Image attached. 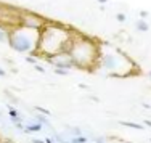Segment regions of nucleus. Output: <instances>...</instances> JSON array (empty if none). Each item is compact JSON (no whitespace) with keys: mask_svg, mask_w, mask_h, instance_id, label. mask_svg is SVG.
Listing matches in <instances>:
<instances>
[{"mask_svg":"<svg viewBox=\"0 0 151 143\" xmlns=\"http://www.w3.org/2000/svg\"><path fill=\"white\" fill-rule=\"evenodd\" d=\"M71 45H73V32L61 24L47 21V24L39 32L37 53H45L47 56L60 52L69 53Z\"/></svg>","mask_w":151,"mask_h":143,"instance_id":"nucleus-1","label":"nucleus"},{"mask_svg":"<svg viewBox=\"0 0 151 143\" xmlns=\"http://www.w3.org/2000/svg\"><path fill=\"white\" fill-rule=\"evenodd\" d=\"M69 55L74 61V66L84 68V69H88V66H93L95 63H98L100 58L98 47L90 39L79 34H73V45H71Z\"/></svg>","mask_w":151,"mask_h":143,"instance_id":"nucleus-2","label":"nucleus"},{"mask_svg":"<svg viewBox=\"0 0 151 143\" xmlns=\"http://www.w3.org/2000/svg\"><path fill=\"white\" fill-rule=\"evenodd\" d=\"M39 32L34 29H27L23 26H15L10 29L8 45L18 53H29L31 56H37L39 45Z\"/></svg>","mask_w":151,"mask_h":143,"instance_id":"nucleus-3","label":"nucleus"},{"mask_svg":"<svg viewBox=\"0 0 151 143\" xmlns=\"http://www.w3.org/2000/svg\"><path fill=\"white\" fill-rule=\"evenodd\" d=\"M18 24L23 27H27V29L40 31L47 24V19L39 15H34V13H23V15H19V23Z\"/></svg>","mask_w":151,"mask_h":143,"instance_id":"nucleus-4","label":"nucleus"},{"mask_svg":"<svg viewBox=\"0 0 151 143\" xmlns=\"http://www.w3.org/2000/svg\"><path fill=\"white\" fill-rule=\"evenodd\" d=\"M47 61L52 63L53 66H55V69L58 68V69L69 71L74 68V61H73V58H71V55L69 53H63V52L55 53V55H52V56H47Z\"/></svg>","mask_w":151,"mask_h":143,"instance_id":"nucleus-5","label":"nucleus"},{"mask_svg":"<svg viewBox=\"0 0 151 143\" xmlns=\"http://www.w3.org/2000/svg\"><path fill=\"white\" fill-rule=\"evenodd\" d=\"M42 124H39V122H31V124H26V126H24V132H26V134H37V132H40L42 130Z\"/></svg>","mask_w":151,"mask_h":143,"instance_id":"nucleus-6","label":"nucleus"},{"mask_svg":"<svg viewBox=\"0 0 151 143\" xmlns=\"http://www.w3.org/2000/svg\"><path fill=\"white\" fill-rule=\"evenodd\" d=\"M121 126L124 127H130L135 130H145V124H138V122H132V121H119Z\"/></svg>","mask_w":151,"mask_h":143,"instance_id":"nucleus-7","label":"nucleus"},{"mask_svg":"<svg viewBox=\"0 0 151 143\" xmlns=\"http://www.w3.org/2000/svg\"><path fill=\"white\" fill-rule=\"evenodd\" d=\"M34 121H35V122H39V124H42V126H50V119H48V116H45V114L37 113V114H35V117H34Z\"/></svg>","mask_w":151,"mask_h":143,"instance_id":"nucleus-8","label":"nucleus"},{"mask_svg":"<svg viewBox=\"0 0 151 143\" xmlns=\"http://www.w3.org/2000/svg\"><path fill=\"white\" fill-rule=\"evenodd\" d=\"M8 35H10V29H6L3 24H0V42H8Z\"/></svg>","mask_w":151,"mask_h":143,"instance_id":"nucleus-9","label":"nucleus"},{"mask_svg":"<svg viewBox=\"0 0 151 143\" xmlns=\"http://www.w3.org/2000/svg\"><path fill=\"white\" fill-rule=\"evenodd\" d=\"M137 29L142 31V32H146V31L150 29V26H148V24H146L143 19H140V21H137Z\"/></svg>","mask_w":151,"mask_h":143,"instance_id":"nucleus-10","label":"nucleus"},{"mask_svg":"<svg viewBox=\"0 0 151 143\" xmlns=\"http://www.w3.org/2000/svg\"><path fill=\"white\" fill-rule=\"evenodd\" d=\"M71 143H88V140H87V137H84V135H79V137H73Z\"/></svg>","mask_w":151,"mask_h":143,"instance_id":"nucleus-11","label":"nucleus"},{"mask_svg":"<svg viewBox=\"0 0 151 143\" xmlns=\"http://www.w3.org/2000/svg\"><path fill=\"white\" fill-rule=\"evenodd\" d=\"M8 116H10V119H15V117H19V113L8 105Z\"/></svg>","mask_w":151,"mask_h":143,"instance_id":"nucleus-12","label":"nucleus"},{"mask_svg":"<svg viewBox=\"0 0 151 143\" xmlns=\"http://www.w3.org/2000/svg\"><path fill=\"white\" fill-rule=\"evenodd\" d=\"M35 111L40 113V114H45V116H50V111L45 109V108H42V106H35Z\"/></svg>","mask_w":151,"mask_h":143,"instance_id":"nucleus-13","label":"nucleus"},{"mask_svg":"<svg viewBox=\"0 0 151 143\" xmlns=\"http://www.w3.org/2000/svg\"><path fill=\"white\" fill-rule=\"evenodd\" d=\"M71 134H73L74 137H79V135H82V132H81V129H79V127H73V129H71Z\"/></svg>","mask_w":151,"mask_h":143,"instance_id":"nucleus-14","label":"nucleus"},{"mask_svg":"<svg viewBox=\"0 0 151 143\" xmlns=\"http://www.w3.org/2000/svg\"><path fill=\"white\" fill-rule=\"evenodd\" d=\"M116 19L119 21V23H124V21L127 19V18H125V15H124V13H117V15H116Z\"/></svg>","mask_w":151,"mask_h":143,"instance_id":"nucleus-15","label":"nucleus"},{"mask_svg":"<svg viewBox=\"0 0 151 143\" xmlns=\"http://www.w3.org/2000/svg\"><path fill=\"white\" fill-rule=\"evenodd\" d=\"M55 73L58 74V76H66V74H68V71H66V69H58V68H56V69H55Z\"/></svg>","mask_w":151,"mask_h":143,"instance_id":"nucleus-16","label":"nucleus"},{"mask_svg":"<svg viewBox=\"0 0 151 143\" xmlns=\"http://www.w3.org/2000/svg\"><path fill=\"white\" fill-rule=\"evenodd\" d=\"M140 18H142V19H145V18H148V11H145V10H142V11H140Z\"/></svg>","mask_w":151,"mask_h":143,"instance_id":"nucleus-17","label":"nucleus"},{"mask_svg":"<svg viewBox=\"0 0 151 143\" xmlns=\"http://www.w3.org/2000/svg\"><path fill=\"white\" fill-rule=\"evenodd\" d=\"M45 143H55V138H53V137H47L45 138Z\"/></svg>","mask_w":151,"mask_h":143,"instance_id":"nucleus-18","label":"nucleus"},{"mask_svg":"<svg viewBox=\"0 0 151 143\" xmlns=\"http://www.w3.org/2000/svg\"><path fill=\"white\" fill-rule=\"evenodd\" d=\"M35 71H39V73H45V69H44V68H42V66H37V64H35Z\"/></svg>","mask_w":151,"mask_h":143,"instance_id":"nucleus-19","label":"nucleus"},{"mask_svg":"<svg viewBox=\"0 0 151 143\" xmlns=\"http://www.w3.org/2000/svg\"><path fill=\"white\" fill-rule=\"evenodd\" d=\"M31 143H45V140H40V138H32Z\"/></svg>","mask_w":151,"mask_h":143,"instance_id":"nucleus-20","label":"nucleus"},{"mask_svg":"<svg viewBox=\"0 0 151 143\" xmlns=\"http://www.w3.org/2000/svg\"><path fill=\"white\" fill-rule=\"evenodd\" d=\"M5 76H6V73L2 69V68H0V77H5Z\"/></svg>","mask_w":151,"mask_h":143,"instance_id":"nucleus-21","label":"nucleus"},{"mask_svg":"<svg viewBox=\"0 0 151 143\" xmlns=\"http://www.w3.org/2000/svg\"><path fill=\"white\" fill-rule=\"evenodd\" d=\"M145 126H148V127H151V119H145Z\"/></svg>","mask_w":151,"mask_h":143,"instance_id":"nucleus-22","label":"nucleus"},{"mask_svg":"<svg viewBox=\"0 0 151 143\" xmlns=\"http://www.w3.org/2000/svg\"><path fill=\"white\" fill-rule=\"evenodd\" d=\"M143 108H146V109H151V105H146V103H143Z\"/></svg>","mask_w":151,"mask_h":143,"instance_id":"nucleus-23","label":"nucleus"},{"mask_svg":"<svg viewBox=\"0 0 151 143\" xmlns=\"http://www.w3.org/2000/svg\"><path fill=\"white\" fill-rule=\"evenodd\" d=\"M96 143H105V142H103L101 138H96Z\"/></svg>","mask_w":151,"mask_h":143,"instance_id":"nucleus-24","label":"nucleus"},{"mask_svg":"<svg viewBox=\"0 0 151 143\" xmlns=\"http://www.w3.org/2000/svg\"><path fill=\"white\" fill-rule=\"evenodd\" d=\"M96 2H100V3H106L108 0H96Z\"/></svg>","mask_w":151,"mask_h":143,"instance_id":"nucleus-25","label":"nucleus"},{"mask_svg":"<svg viewBox=\"0 0 151 143\" xmlns=\"http://www.w3.org/2000/svg\"><path fill=\"white\" fill-rule=\"evenodd\" d=\"M150 79H151V71H150Z\"/></svg>","mask_w":151,"mask_h":143,"instance_id":"nucleus-26","label":"nucleus"},{"mask_svg":"<svg viewBox=\"0 0 151 143\" xmlns=\"http://www.w3.org/2000/svg\"><path fill=\"white\" fill-rule=\"evenodd\" d=\"M0 116H2V113H0Z\"/></svg>","mask_w":151,"mask_h":143,"instance_id":"nucleus-27","label":"nucleus"},{"mask_svg":"<svg viewBox=\"0 0 151 143\" xmlns=\"http://www.w3.org/2000/svg\"><path fill=\"white\" fill-rule=\"evenodd\" d=\"M150 142H151V140H150Z\"/></svg>","mask_w":151,"mask_h":143,"instance_id":"nucleus-28","label":"nucleus"}]
</instances>
